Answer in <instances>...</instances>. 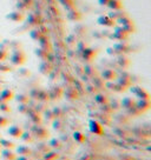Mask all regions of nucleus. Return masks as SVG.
<instances>
[{"label":"nucleus","instance_id":"nucleus-28","mask_svg":"<svg viewBox=\"0 0 151 160\" xmlns=\"http://www.w3.org/2000/svg\"><path fill=\"white\" fill-rule=\"evenodd\" d=\"M37 55L43 60L47 59V51L46 50H38L37 51Z\"/></svg>","mask_w":151,"mask_h":160},{"label":"nucleus","instance_id":"nucleus-19","mask_svg":"<svg viewBox=\"0 0 151 160\" xmlns=\"http://www.w3.org/2000/svg\"><path fill=\"white\" fill-rule=\"evenodd\" d=\"M20 139H21L24 142H32L33 141L32 133H30V132H23V134H21V136H20Z\"/></svg>","mask_w":151,"mask_h":160},{"label":"nucleus","instance_id":"nucleus-20","mask_svg":"<svg viewBox=\"0 0 151 160\" xmlns=\"http://www.w3.org/2000/svg\"><path fill=\"white\" fill-rule=\"evenodd\" d=\"M73 139H75L77 142H79V144H83V142L85 141V136L80 133V132H75L73 133Z\"/></svg>","mask_w":151,"mask_h":160},{"label":"nucleus","instance_id":"nucleus-39","mask_svg":"<svg viewBox=\"0 0 151 160\" xmlns=\"http://www.w3.org/2000/svg\"><path fill=\"white\" fill-rule=\"evenodd\" d=\"M0 138H1V136H0Z\"/></svg>","mask_w":151,"mask_h":160},{"label":"nucleus","instance_id":"nucleus-8","mask_svg":"<svg viewBox=\"0 0 151 160\" xmlns=\"http://www.w3.org/2000/svg\"><path fill=\"white\" fill-rule=\"evenodd\" d=\"M102 77H103V79L108 80V81H113L117 78V73L113 70H105L102 73Z\"/></svg>","mask_w":151,"mask_h":160},{"label":"nucleus","instance_id":"nucleus-14","mask_svg":"<svg viewBox=\"0 0 151 160\" xmlns=\"http://www.w3.org/2000/svg\"><path fill=\"white\" fill-rule=\"evenodd\" d=\"M0 146L4 148H8V149H13V148H16V144L13 141L7 140V139L0 138Z\"/></svg>","mask_w":151,"mask_h":160},{"label":"nucleus","instance_id":"nucleus-40","mask_svg":"<svg viewBox=\"0 0 151 160\" xmlns=\"http://www.w3.org/2000/svg\"><path fill=\"white\" fill-rule=\"evenodd\" d=\"M0 147H1V146H0Z\"/></svg>","mask_w":151,"mask_h":160},{"label":"nucleus","instance_id":"nucleus-5","mask_svg":"<svg viewBox=\"0 0 151 160\" xmlns=\"http://www.w3.org/2000/svg\"><path fill=\"white\" fill-rule=\"evenodd\" d=\"M27 114H29L30 119L32 120V123L35 125L40 124L41 123V117H40V113L35 110H29L27 111Z\"/></svg>","mask_w":151,"mask_h":160},{"label":"nucleus","instance_id":"nucleus-6","mask_svg":"<svg viewBox=\"0 0 151 160\" xmlns=\"http://www.w3.org/2000/svg\"><path fill=\"white\" fill-rule=\"evenodd\" d=\"M132 92H134L135 94H137L138 98L143 99V100H150V95H149V93L146 92L145 89H140V87H134Z\"/></svg>","mask_w":151,"mask_h":160},{"label":"nucleus","instance_id":"nucleus-4","mask_svg":"<svg viewBox=\"0 0 151 160\" xmlns=\"http://www.w3.org/2000/svg\"><path fill=\"white\" fill-rule=\"evenodd\" d=\"M14 98V94L11 89H4L0 92V102H8Z\"/></svg>","mask_w":151,"mask_h":160},{"label":"nucleus","instance_id":"nucleus-35","mask_svg":"<svg viewBox=\"0 0 151 160\" xmlns=\"http://www.w3.org/2000/svg\"><path fill=\"white\" fill-rule=\"evenodd\" d=\"M108 2H109V0H99L100 5H108Z\"/></svg>","mask_w":151,"mask_h":160},{"label":"nucleus","instance_id":"nucleus-27","mask_svg":"<svg viewBox=\"0 0 151 160\" xmlns=\"http://www.w3.org/2000/svg\"><path fill=\"white\" fill-rule=\"evenodd\" d=\"M0 111L8 113V112H11V107H10V105H8L7 102H0Z\"/></svg>","mask_w":151,"mask_h":160},{"label":"nucleus","instance_id":"nucleus-32","mask_svg":"<svg viewBox=\"0 0 151 160\" xmlns=\"http://www.w3.org/2000/svg\"><path fill=\"white\" fill-rule=\"evenodd\" d=\"M7 124H8V120L5 117H0V127H4Z\"/></svg>","mask_w":151,"mask_h":160},{"label":"nucleus","instance_id":"nucleus-11","mask_svg":"<svg viewBox=\"0 0 151 160\" xmlns=\"http://www.w3.org/2000/svg\"><path fill=\"white\" fill-rule=\"evenodd\" d=\"M136 107L140 110V112L148 111L149 107H150V100H143V99H140V101L136 102Z\"/></svg>","mask_w":151,"mask_h":160},{"label":"nucleus","instance_id":"nucleus-9","mask_svg":"<svg viewBox=\"0 0 151 160\" xmlns=\"http://www.w3.org/2000/svg\"><path fill=\"white\" fill-rule=\"evenodd\" d=\"M0 155H2V158L5 160H16L17 155L16 153L12 151V149H8V148H5L0 152Z\"/></svg>","mask_w":151,"mask_h":160},{"label":"nucleus","instance_id":"nucleus-26","mask_svg":"<svg viewBox=\"0 0 151 160\" xmlns=\"http://www.w3.org/2000/svg\"><path fill=\"white\" fill-rule=\"evenodd\" d=\"M37 148H38L39 151H41V153L43 154H45V153H47V152H50V151H51V147H50L48 145H45V144H41V145H39Z\"/></svg>","mask_w":151,"mask_h":160},{"label":"nucleus","instance_id":"nucleus-10","mask_svg":"<svg viewBox=\"0 0 151 160\" xmlns=\"http://www.w3.org/2000/svg\"><path fill=\"white\" fill-rule=\"evenodd\" d=\"M39 71L43 74H50L52 72V65L50 63H47V61H43L39 65Z\"/></svg>","mask_w":151,"mask_h":160},{"label":"nucleus","instance_id":"nucleus-24","mask_svg":"<svg viewBox=\"0 0 151 160\" xmlns=\"http://www.w3.org/2000/svg\"><path fill=\"white\" fill-rule=\"evenodd\" d=\"M17 100L19 101L20 104H27L30 100V98L27 94H19V95H17Z\"/></svg>","mask_w":151,"mask_h":160},{"label":"nucleus","instance_id":"nucleus-23","mask_svg":"<svg viewBox=\"0 0 151 160\" xmlns=\"http://www.w3.org/2000/svg\"><path fill=\"white\" fill-rule=\"evenodd\" d=\"M96 101H97L98 104H100V105H104V104H108V102H109L108 97H105V95H103V94L96 95Z\"/></svg>","mask_w":151,"mask_h":160},{"label":"nucleus","instance_id":"nucleus-2","mask_svg":"<svg viewBox=\"0 0 151 160\" xmlns=\"http://www.w3.org/2000/svg\"><path fill=\"white\" fill-rule=\"evenodd\" d=\"M32 133L38 139H46V138H48V131L46 128H44V127H41V126H38V125H35L34 127L32 128Z\"/></svg>","mask_w":151,"mask_h":160},{"label":"nucleus","instance_id":"nucleus-15","mask_svg":"<svg viewBox=\"0 0 151 160\" xmlns=\"http://www.w3.org/2000/svg\"><path fill=\"white\" fill-rule=\"evenodd\" d=\"M108 6H110V8H113V10H122L123 8L121 0H109Z\"/></svg>","mask_w":151,"mask_h":160},{"label":"nucleus","instance_id":"nucleus-13","mask_svg":"<svg viewBox=\"0 0 151 160\" xmlns=\"http://www.w3.org/2000/svg\"><path fill=\"white\" fill-rule=\"evenodd\" d=\"M17 152L19 155H24V157H27L32 154V151L29 146H18L17 147Z\"/></svg>","mask_w":151,"mask_h":160},{"label":"nucleus","instance_id":"nucleus-7","mask_svg":"<svg viewBox=\"0 0 151 160\" xmlns=\"http://www.w3.org/2000/svg\"><path fill=\"white\" fill-rule=\"evenodd\" d=\"M7 132H8V134H10L11 136L19 139V138L21 136V134H23L24 131L21 130V127H19V126H11Z\"/></svg>","mask_w":151,"mask_h":160},{"label":"nucleus","instance_id":"nucleus-25","mask_svg":"<svg viewBox=\"0 0 151 160\" xmlns=\"http://www.w3.org/2000/svg\"><path fill=\"white\" fill-rule=\"evenodd\" d=\"M48 146L53 148H60L62 147V142H60L59 139H52V140L50 141V144H48Z\"/></svg>","mask_w":151,"mask_h":160},{"label":"nucleus","instance_id":"nucleus-34","mask_svg":"<svg viewBox=\"0 0 151 160\" xmlns=\"http://www.w3.org/2000/svg\"><path fill=\"white\" fill-rule=\"evenodd\" d=\"M16 160H30L29 157H24V155H20L19 158H16Z\"/></svg>","mask_w":151,"mask_h":160},{"label":"nucleus","instance_id":"nucleus-29","mask_svg":"<svg viewBox=\"0 0 151 160\" xmlns=\"http://www.w3.org/2000/svg\"><path fill=\"white\" fill-rule=\"evenodd\" d=\"M109 21H112V18L111 17H100L99 18V23L103 25H106V26H111L110 24H109Z\"/></svg>","mask_w":151,"mask_h":160},{"label":"nucleus","instance_id":"nucleus-33","mask_svg":"<svg viewBox=\"0 0 151 160\" xmlns=\"http://www.w3.org/2000/svg\"><path fill=\"white\" fill-rule=\"evenodd\" d=\"M6 57H7L6 51H4V50H0V61H2V60L6 58Z\"/></svg>","mask_w":151,"mask_h":160},{"label":"nucleus","instance_id":"nucleus-16","mask_svg":"<svg viewBox=\"0 0 151 160\" xmlns=\"http://www.w3.org/2000/svg\"><path fill=\"white\" fill-rule=\"evenodd\" d=\"M59 154L57 152H52V151H50V152H47V153L44 154V157H43V159L44 160H56L58 159Z\"/></svg>","mask_w":151,"mask_h":160},{"label":"nucleus","instance_id":"nucleus-38","mask_svg":"<svg viewBox=\"0 0 151 160\" xmlns=\"http://www.w3.org/2000/svg\"><path fill=\"white\" fill-rule=\"evenodd\" d=\"M0 89H1V86H0Z\"/></svg>","mask_w":151,"mask_h":160},{"label":"nucleus","instance_id":"nucleus-3","mask_svg":"<svg viewBox=\"0 0 151 160\" xmlns=\"http://www.w3.org/2000/svg\"><path fill=\"white\" fill-rule=\"evenodd\" d=\"M90 131L94 134H99V136L104 133L103 126H102V124H99L97 120H91L90 121Z\"/></svg>","mask_w":151,"mask_h":160},{"label":"nucleus","instance_id":"nucleus-36","mask_svg":"<svg viewBox=\"0 0 151 160\" xmlns=\"http://www.w3.org/2000/svg\"><path fill=\"white\" fill-rule=\"evenodd\" d=\"M80 160H89V158H87V157H86V158H85V157H84V158H81Z\"/></svg>","mask_w":151,"mask_h":160},{"label":"nucleus","instance_id":"nucleus-12","mask_svg":"<svg viewBox=\"0 0 151 160\" xmlns=\"http://www.w3.org/2000/svg\"><path fill=\"white\" fill-rule=\"evenodd\" d=\"M63 95V89L60 87H53L50 92H48V97L51 99H59Z\"/></svg>","mask_w":151,"mask_h":160},{"label":"nucleus","instance_id":"nucleus-17","mask_svg":"<svg viewBox=\"0 0 151 160\" xmlns=\"http://www.w3.org/2000/svg\"><path fill=\"white\" fill-rule=\"evenodd\" d=\"M136 105V102H135L131 98H125V99H123L122 101V106L125 107V108H131V107H134Z\"/></svg>","mask_w":151,"mask_h":160},{"label":"nucleus","instance_id":"nucleus-21","mask_svg":"<svg viewBox=\"0 0 151 160\" xmlns=\"http://www.w3.org/2000/svg\"><path fill=\"white\" fill-rule=\"evenodd\" d=\"M118 65L122 66V67H128V66L130 65V60H129L126 57L121 55V57L118 58Z\"/></svg>","mask_w":151,"mask_h":160},{"label":"nucleus","instance_id":"nucleus-22","mask_svg":"<svg viewBox=\"0 0 151 160\" xmlns=\"http://www.w3.org/2000/svg\"><path fill=\"white\" fill-rule=\"evenodd\" d=\"M83 57H84V59L87 60V61H91L93 57H96V53H93L92 51H90V50H85L84 53H83Z\"/></svg>","mask_w":151,"mask_h":160},{"label":"nucleus","instance_id":"nucleus-37","mask_svg":"<svg viewBox=\"0 0 151 160\" xmlns=\"http://www.w3.org/2000/svg\"><path fill=\"white\" fill-rule=\"evenodd\" d=\"M38 160H44V159H43V158H39V159H38Z\"/></svg>","mask_w":151,"mask_h":160},{"label":"nucleus","instance_id":"nucleus-30","mask_svg":"<svg viewBox=\"0 0 151 160\" xmlns=\"http://www.w3.org/2000/svg\"><path fill=\"white\" fill-rule=\"evenodd\" d=\"M29 105L27 104H20L19 105V107H18V111L21 113H27V111H29Z\"/></svg>","mask_w":151,"mask_h":160},{"label":"nucleus","instance_id":"nucleus-31","mask_svg":"<svg viewBox=\"0 0 151 160\" xmlns=\"http://www.w3.org/2000/svg\"><path fill=\"white\" fill-rule=\"evenodd\" d=\"M11 70V66L5 65V64H0V72H10Z\"/></svg>","mask_w":151,"mask_h":160},{"label":"nucleus","instance_id":"nucleus-1","mask_svg":"<svg viewBox=\"0 0 151 160\" xmlns=\"http://www.w3.org/2000/svg\"><path fill=\"white\" fill-rule=\"evenodd\" d=\"M11 61H12V64L16 66L24 65L25 61H26V55H25L21 51H16V52L11 55Z\"/></svg>","mask_w":151,"mask_h":160},{"label":"nucleus","instance_id":"nucleus-18","mask_svg":"<svg viewBox=\"0 0 151 160\" xmlns=\"http://www.w3.org/2000/svg\"><path fill=\"white\" fill-rule=\"evenodd\" d=\"M65 95H66V98L67 99H70V100H73V99H76L77 98V91L73 89H66V92H65Z\"/></svg>","mask_w":151,"mask_h":160}]
</instances>
